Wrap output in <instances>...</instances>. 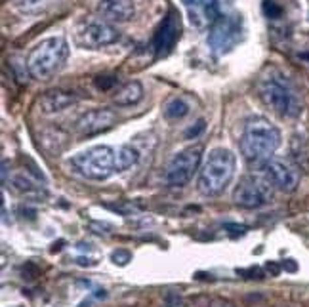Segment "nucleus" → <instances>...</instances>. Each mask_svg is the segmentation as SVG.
<instances>
[{"mask_svg":"<svg viewBox=\"0 0 309 307\" xmlns=\"http://www.w3.org/2000/svg\"><path fill=\"white\" fill-rule=\"evenodd\" d=\"M201 130H204V120H199V126H197L195 130H193V128H191V130H187V132H185V136H187V138H191V136L195 138V136L201 132Z\"/></svg>","mask_w":309,"mask_h":307,"instance_id":"27","label":"nucleus"},{"mask_svg":"<svg viewBox=\"0 0 309 307\" xmlns=\"http://www.w3.org/2000/svg\"><path fill=\"white\" fill-rule=\"evenodd\" d=\"M96 14L109 23H126L136 16L134 0H96Z\"/></svg>","mask_w":309,"mask_h":307,"instance_id":"12","label":"nucleus"},{"mask_svg":"<svg viewBox=\"0 0 309 307\" xmlns=\"http://www.w3.org/2000/svg\"><path fill=\"white\" fill-rule=\"evenodd\" d=\"M283 269L288 271V273H296V271H298V264H296L294 259H285V261H283Z\"/></svg>","mask_w":309,"mask_h":307,"instance_id":"23","label":"nucleus"},{"mask_svg":"<svg viewBox=\"0 0 309 307\" xmlns=\"http://www.w3.org/2000/svg\"><path fill=\"white\" fill-rule=\"evenodd\" d=\"M225 229H229V231L233 233V235L246 231V227H244V225H235V224H227V225H225Z\"/></svg>","mask_w":309,"mask_h":307,"instance_id":"26","label":"nucleus"},{"mask_svg":"<svg viewBox=\"0 0 309 307\" xmlns=\"http://www.w3.org/2000/svg\"><path fill=\"white\" fill-rule=\"evenodd\" d=\"M258 96L263 105L283 118H296L301 115V98L290 78L279 69H267L258 80Z\"/></svg>","mask_w":309,"mask_h":307,"instance_id":"1","label":"nucleus"},{"mask_svg":"<svg viewBox=\"0 0 309 307\" xmlns=\"http://www.w3.org/2000/svg\"><path fill=\"white\" fill-rule=\"evenodd\" d=\"M281 269H283V266H277V264H273V261H269L267 264V271L273 275V277H277V275L281 273Z\"/></svg>","mask_w":309,"mask_h":307,"instance_id":"28","label":"nucleus"},{"mask_svg":"<svg viewBox=\"0 0 309 307\" xmlns=\"http://www.w3.org/2000/svg\"><path fill=\"white\" fill-rule=\"evenodd\" d=\"M210 307H233V305H231V301H227V299L223 298H212Z\"/></svg>","mask_w":309,"mask_h":307,"instance_id":"24","label":"nucleus"},{"mask_svg":"<svg viewBox=\"0 0 309 307\" xmlns=\"http://www.w3.org/2000/svg\"><path fill=\"white\" fill-rule=\"evenodd\" d=\"M181 33V23H179V14L176 10H170L168 16L163 19V23L159 25L157 33L153 36V50L157 58H164L168 56Z\"/></svg>","mask_w":309,"mask_h":307,"instance_id":"10","label":"nucleus"},{"mask_svg":"<svg viewBox=\"0 0 309 307\" xmlns=\"http://www.w3.org/2000/svg\"><path fill=\"white\" fill-rule=\"evenodd\" d=\"M139 160V153L136 147L132 145H121L114 151V170L117 172H124L128 168L136 166Z\"/></svg>","mask_w":309,"mask_h":307,"instance_id":"17","label":"nucleus"},{"mask_svg":"<svg viewBox=\"0 0 309 307\" xmlns=\"http://www.w3.org/2000/svg\"><path fill=\"white\" fill-rule=\"evenodd\" d=\"M203 301H204L203 298H195L193 301H191V303H189L187 307H208L206 303H203Z\"/></svg>","mask_w":309,"mask_h":307,"instance_id":"29","label":"nucleus"},{"mask_svg":"<svg viewBox=\"0 0 309 307\" xmlns=\"http://www.w3.org/2000/svg\"><path fill=\"white\" fill-rule=\"evenodd\" d=\"M76 101H79L76 94L56 88V90H48L42 94L41 98L36 100V109L41 111L42 115H56V113H61L65 109L73 107Z\"/></svg>","mask_w":309,"mask_h":307,"instance_id":"13","label":"nucleus"},{"mask_svg":"<svg viewBox=\"0 0 309 307\" xmlns=\"http://www.w3.org/2000/svg\"><path fill=\"white\" fill-rule=\"evenodd\" d=\"M281 145V132L275 124H271L263 116H254L246 120L241 136V153L248 162L263 164L273 158V153Z\"/></svg>","mask_w":309,"mask_h":307,"instance_id":"2","label":"nucleus"},{"mask_svg":"<svg viewBox=\"0 0 309 307\" xmlns=\"http://www.w3.org/2000/svg\"><path fill=\"white\" fill-rule=\"evenodd\" d=\"M12 187L16 189L19 195H25V197H29V199H33V197H44L46 191L42 189V185H38L36 180H33L31 176L27 174H16L12 176Z\"/></svg>","mask_w":309,"mask_h":307,"instance_id":"16","label":"nucleus"},{"mask_svg":"<svg viewBox=\"0 0 309 307\" xmlns=\"http://www.w3.org/2000/svg\"><path fill=\"white\" fill-rule=\"evenodd\" d=\"M189 103L183 98H172V100L166 101L164 105V116L168 120H179L185 115H189Z\"/></svg>","mask_w":309,"mask_h":307,"instance_id":"18","label":"nucleus"},{"mask_svg":"<svg viewBox=\"0 0 309 307\" xmlns=\"http://www.w3.org/2000/svg\"><path fill=\"white\" fill-rule=\"evenodd\" d=\"M117 82V80H114L113 76H109V80H96V84H98L99 88H101V90H107V88H111V86H113V84Z\"/></svg>","mask_w":309,"mask_h":307,"instance_id":"25","label":"nucleus"},{"mask_svg":"<svg viewBox=\"0 0 309 307\" xmlns=\"http://www.w3.org/2000/svg\"><path fill=\"white\" fill-rule=\"evenodd\" d=\"M69 58V44L61 36H50L41 40L34 46L29 58H27V69L36 80H50L57 75Z\"/></svg>","mask_w":309,"mask_h":307,"instance_id":"4","label":"nucleus"},{"mask_svg":"<svg viewBox=\"0 0 309 307\" xmlns=\"http://www.w3.org/2000/svg\"><path fill=\"white\" fill-rule=\"evenodd\" d=\"M71 164L81 176L88 180H107L111 174H114V151L109 145H96L90 149L82 151L71 158Z\"/></svg>","mask_w":309,"mask_h":307,"instance_id":"5","label":"nucleus"},{"mask_svg":"<svg viewBox=\"0 0 309 307\" xmlns=\"http://www.w3.org/2000/svg\"><path fill=\"white\" fill-rule=\"evenodd\" d=\"M273 183L269 182V178L263 172H254L241 178L239 185L233 191V200L235 204L243 208H260L265 206L273 199Z\"/></svg>","mask_w":309,"mask_h":307,"instance_id":"6","label":"nucleus"},{"mask_svg":"<svg viewBox=\"0 0 309 307\" xmlns=\"http://www.w3.org/2000/svg\"><path fill=\"white\" fill-rule=\"evenodd\" d=\"M201 160H203V147L201 145H193V147H187V149L176 153L168 162L166 172H164L166 183L172 187L187 185L201 166Z\"/></svg>","mask_w":309,"mask_h":307,"instance_id":"8","label":"nucleus"},{"mask_svg":"<svg viewBox=\"0 0 309 307\" xmlns=\"http://www.w3.org/2000/svg\"><path fill=\"white\" fill-rule=\"evenodd\" d=\"M119 31L109 21L96 17L84 19L74 29V42L84 50H101L119 40Z\"/></svg>","mask_w":309,"mask_h":307,"instance_id":"7","label":"nucleus"},{"mask_svg":"<svg viewBox=\"0 0 309 307\" xmlns=\"http://www.w3.org/2000/svg\"><path fill=\"white\" fill-rule=\"evenodd\" d=\"M237 38H239V21L237 19H229V17L220 19V23L214 27V31L210 34L212 46L218 48V50L233 46Z\"/></svg>","mask_w":309,"mask_h":307,"instance_id":"14","label":"nucleus"},{"mask_svg":"<svg viewBox=\"0 0 309 307\" xmlns=\"http://www.w3.org/2000/svg\"><path fill=\"white\" fill-rule=\"evenodd\" d=\"M265 14H267L269 17H277L281 14V8L273 4V0H265Z\"/></svg>","mask_w":309,"mask_h":307,"instance_id":"22","label":"nucleus"},{"mask_svg":"<svg viewBox=\"0 0 309 307\" xmlns=\"http://www.w3.org/2000/svg\"><path fill=\"white\" fill-rule=\"evenodd\" d=\"M237 275H246V279H263V273H261V269H258V267H252V269H237Z\"/></svg>","mask_w":309,"mask_h":307,"instance_id":"21","label":"nucleus"},{"mask_svg":"<svg viewBox=\"0 0 309 307\" xmlns=\"http://www.w3.org/2000/svg\"><path fill=\"white\" fill-rule=\"evenodd\" d=\"M261 172L267 176L273 187L283 193H292L300 183V172L288 160L269 158L261 164Z\"/></svg>","mask_w":309,"mask_h":307,"instance_id":"9","label":"nucleus"},{"mask_svg":"<svg viewBox=\"0 0 309 307\" xmlns=\"http://www.w3.org/2000/svg\"><path fill=\"white\" fill-rule=\"evenodd\" d=\"M114 124H117L114 111H111V109H92L76 120L74 130L82 138H92V136H98V134L111 130Z\"/></svg>","mask_w":309,"mask_h":307,"instance_id":"11","label":"nucleus"},{"mask_svg":"<svg viewBox=\"0 0 309 307\" xmlns=\"http://www.w3.org/2000/svg\"><path fill=\"white\" fill-rule=\"evenodd\" d=\"M141 98H143V86L138 80H132V82L124 84L121 90L114 94L113 101L119 107H130V105L139 103Z\"/></svg>","mask_w":309,"mask_h":307,"instance_id":"15","label":"nucleus"},{"mask_svg":"<svg viewBox=\"0 0 309 307\" xmlns=\"http://www.w3.org/2000/svg\"><path fill=\"white\" fill-rule=\"evenodd\" d=\"M237 170V158L229 149L218 147L208 153L199 170V191L204 197H218L227 187Z\"/></svg>","mask_w":309,"mask_h":307,"instance_id":"3","label":"nucleus"},{"mask_svg":"<svg viewBox=\"0 0 309 307\" xmlns=\"http://www.w3.org/2000/svg\"><path fill=\"white\" fill-rule=\"evenodd\" d=\"M56 2L57 0H12V6L21 14H38Z\"/></svg>","mask_w":309,"mask_h":307,"instance_id":"19","label":"nucleus"},{"mask_svg":"<svg viewBox=\"0 0 309 307\" xmlns=\"http://www.w3.org/2000/svg\"><path fill=\"white\" fill-rule=\"evenodd\" d=\"M111 259H113V264H117V266H126V264L132 259V254L128 252V250L119 248L111 254Z\"/></svg>","mask_w":309,"mask_h":307,"instance_id":"20","label":"nucleus"}]
</instances>
